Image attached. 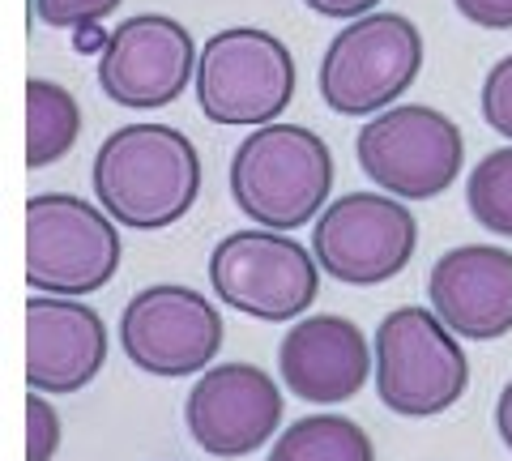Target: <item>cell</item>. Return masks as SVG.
I'll return each instance as SVG.
<instances>
[{
	"label": "cell",
	"mask_w": 512,
	"mask_h": 461,
	"mask_svg": "<svg viewBox=\"0 0 512 461\" xmlns=\"http://www.w3.org/2000/svg\"><path fill=\"white\" fill-rule=\"evenodd\" d=\"M90 184L111 222L163 231L201 197V154L171 124H124L94 154Z\"/></svg>",
	"instance_id": "cell-1"
},
{
	"label": "cell",
	"mask_w": 512,
	"mask_h": 461,
	"mask_svg": "<svg viewBox=\"0 0 512 461\" xmlns=\"http://www.w3.org/2000/svg\"><path fill=\"white\" fill-rule=\"evenodd\" d=\"M231 201L269 231H295L325 210L333 193V154L303 124H261L231 154Z\"/></svg>",
	"instance_id": "cell-2"
},
{
	"label": "cell",
	"mask_w": 512,
	"mask_h": 461,
	"mask_svg": "<svg viewBox=\"0 0 512 461\" xmlns=\"http://www.w3.org/2000/svg\"><path fill=\"white\" fill-rule=\"evenodd\" d=\"M372 372L384 410L397 419H436L470 389V359L461 338L427 308H393L376 325Z\"/></svg>",
	"instance_id": "cell-3"
},
{
	"label": "cell",
	"mask_w": 512,
	"mask_h": 461,
	"mask_svg": "<svg viewBox=\"0 0 512 461\" xmlns=\"http://www.w3.org/2000/svg\"><path fill=\"white\" fill-rule=\"evenodd\" d=\"M205 120L231 129L274 124L295 99V56L261 26H227L197 47L192 69Z\"/></svg>",
	"instance_id": "cell-4"
},
{
	"label": "cell",
	"mask_w": 512,
	"mask_h": 461,
	"mask_svg": "<svg viewBox=\"0 0 512 461\" xmlns=\"http://www.w3.org/2000/svg\"><path fill=\"white\" fill-rule=\"evenodd\" d=\"M423 35L406 13H363L320 56V99L338 116H376L419 82Z\"/></svg>",
	"instance_id": "cell-5"
},
{
	"label": "cell",
	"mask_w": 512,
	"mask_h": 461,
	"mask_svg": "<svg viewBox=\"0 0 512 461\" xmlns=\"http://www.w3.org/2000/svg\"><path fill=\"white\" fill-rule=\"evenodd\" d=\"M120 231L103 214V205L73 193H39L26 201V282L43 295H73L116 278L120 269Z\"/></svg>",
	"instance_id": "cell-6"
},
{
	"label": "cell",
	"mask_w": 512,
	"mask_h": 461,
	"mask_svg": "<svg viewBox=\"0 0 512 461\" xmlns=\"http://www.w3.org/2000/svg\"><path fill=\"white\" fill-rule=\"evenodd\" d=\"M355 158L380 193L397 201H431L457 184L466 141L444 111L423 103H393L359 129Z\"/></svg>",
	"instance_id": "cell-7"
},
{
	"label": "cell",
	"mask_w": 512,
	"mask_h": 461,
	"mask_svg": "<svg viewBox=\"0 0 512 461\" xmlns=\"http://www.w3.org/2000/svg\"><path fill=\"white\" fill-rule=\"evenodd\" d=\"M214 295L252 321H299L320 295V265L286 231L248 227L222 235L210 252Z\"/></svg>",
	"instance_id": "cell-8"
},
{
	"label": "cell",
	"mask_w": 512,
	"mask_h": 461,
	"mask_svg": "<svg viewBox=\"0 0 512 461\" xmlns=\"http://www.w3.org/2000/svg\"><path fill=\"white\" fill-rule=\"evenodd\" d=\"M419 248V222L389 193H346L316 214L312 257L342 286L393 282Z\"/></svg>",
	"instance_id": "cell-9"
},
{
	"label": "cell",
	"mask_w": 512,
	"mask_h": 461,
	"mask_svg": "<svg viewBox=\"0 0 512 461\" xmlns=\"http://www.w3.org/2000/svg\"><path fill=\"white\" fill-rule=\"evenodd\" d=\"M120 346L146 376H197L222 351V316L201 291L180 282H154L124 304Z\"/></svg>",
	"instance_id": "cell-10"
},
{
	"label": "cell",
	"mask_w": 512,
	"mask_h": 461,
	"mask_svg": "<svg viewBox=\"0 0 512 461\" xmlns=\"http://www.w3.org/2000/svg\"><path fill=\"white\" fill-rule=\"evenodd\" d=\"M197 69V39L167 13H137L103 43L99 90L124 111H158L175 103Z\"/></svg>",
	"instance_id": "cell-11"
},
{
	"label": "cell",
	"mask_w": 512,
	"mask_h": 461,
	"mask_svg": "<svg viewBox=\"0 0 512 461\" xmlns=\"http://www.w3.org/2000/svg\"><path fill=\"white\" fill-rule=\"evenodd\" d=\"M188 436L210 457H248L282 427V389L256 363H210L184 402Z\"/></svg>",
	"instance_id": "cell-12"
},
{
	"label": "cell",
	"mask_w": 512,
	"mask_h": 461,
	"mask_svg": "<svg viewBox=\"0 0 512 461\" xmlns=\"http://www.w3.org/2000/svg\"><path fill=\"white\" fill-rule=\"evenodd\" d=\"M107 363V325L73 295L26 299V385L35 393H82Z\"/></svg>",
	"instance_id": "cell-13"
},
{
	"label": "cell",
	"mask_w": 512,
	"mask_h": 461,
	"mask_svg": "<svg viewBox=\"0 0 512 461\" xmlns=\"http://www.w3.org/2000/svg\"><path fill=\"white\" fill-rule=\"evenodd\" d=\"M431 312L466 342L512 333V252L495 244L448 248L427 274Z\"/></svg>",
	"instance_id": "cell-14"
},
{
	"label": "cell",
	"mask_w": 512,
	"mask_h": 461,
	"mask_svg": "<svg viewBox=\"0 0 512 461\" xmlns=\"http://www.w3.org/2000/svg\"><path fill=\"white\" fill-rule=\"evenodd\" d=\"M278 376L299 402L338 406L372 380V346L350 316H299L278 346Z\"/></svg>",
	"instance_id": "cell-15"
},
{
	"label": "cell",
	"mask_w": 512,
	"mask_h": 461,
	"mask_svg": "<svg viewBox=\"0 0 512 461\" xmlns=\"http://www.w3.org/2000/svg\"><path fill=\"white\" fill-rule=\"evenodd\" d=\"M82 137V107L60 82L30 77L26 82V167H52Z\"/></svg>",
	"instance_id": "cell-16"
},
{
	"label": "cell",
	"mask_w": 512,
	"mask_h": 461,
	"mask_svg": "<svg viewBox=\"0 0 512 461\" xmlns=\"http://www.w3.org/2000/svg\"><path fill=\"white\" fill-rule=\"evenodd\" d=\"M265 461H376V444L346 415H308L274 436Z\"/></svg>",
	"instance_id": "cell-17"
},
{
	"label": "cell",
	"mask_w": 512,
	"mask_h": 461,
	"mask_svg": "<svg viewBox=\"0 0 512 461\" xmlns=\"http://www.w3.org/2000/svg\"><path fill=\"white\" fill-rule=\"evenodd\" d=\"M466 205L474 222L500 240H512V146L483 154L466 180Z\"/></svg>",
	"instance_id": "cell-18"
},
{
	"label": "cell",
	"mask_w": 512,
	"mask_h": 461,
	"mask_svg": "<svg viewBox=\"0 0 512 461\" xmlns=\"http://www.w3.org/2000/svg\"><path fill=\"white\" fill-rule=\"evenodd\" d=\"M60 436H64V427H60L56 406L43 393L30 389L26 393V461H52L60 449Z\"/></svg>",
	"instance_id": "cell-19"
},
{
	"label": "cell",
	"mask_w": 512,
	"mask_h": 461,
	"mask_svg": "<svg viewBox=\"0 0 512 461\" xmlns=\"http://www.w3.org/2000/svg\"><path fill=\"white\" fill-rule=\"evenodd\" d=\"M35 5V18L43 26H56V30H82L103 22L107 13H116L124 0H30Z\"/></svg>",
	"instance_id": "cell-20"
},
{
	"label": "cell",
	"mask_w": 512,
	"mask_h": 461,
	"mask_svg": "<svg viewBox=\"0 0 512 461\" xmlns=\"http://www.w3.org/2000/svg\"><path fill=\"white\" fill-rule=\"evenodd\" d=\"M478 107H483V120L491 124V129L512 141V56L495 60V65L487 69Z\"/></svg>",
	"instance_id": "cell-21"
},
{
	"label": "cell",
	"mask_w": 512,
	"mask_h": 461,
	"mask_svg": "<svg viewBox=\"0 0 512 461\" xmlns=\"http://www.w3.org/2000/svg\"><path fill=\"white\" fill-rule=\"evenodd\" d=\"M457 13L483 30H512V0H453Z\"/></svg>",
	"instance_id": "cell-22"
},
{
	"label": "cell",
	"mask_w": 512,
	"mask_h": 461,
	"mask_svg": "<svg viewBox=\"0 0 512 461\" xmlns=\"http://www.w3.org/2000/svg\"><path fill=\"white\" fill-rule=\"evenodd\" d=\"M312 13H320V18H333V22H355L363 18V13H372L380 0H303Z\"/></svg>",
	"instance_id": "cell-23"
},
{
	"label": "cell",
	"mask_w": 512,
	"mask_h": 461,
	"mask_svg": "<svg viewBox=\"0 0 512 461\" xmlns=\"http://www.w3.org/2000/svg\"><path fill=\"white\" fill-rule=\"evenodd\" d=\"M495 432H500L504 449L512 453V380L500 389V402H495Z\"/></svg>",
	"instance_id": "cell-24"
}]
</instances>
